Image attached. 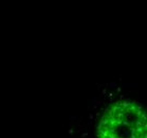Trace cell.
<instances>
[{"label":"cell","instance_id":"cell-1","mask_svg":"<svg viewBox=\"0 0 147 138\" xmlns=\"http://www.w3.org/2000/svg\"><path fill=\"white\" fill-rule=\"evenodd\" d=\"M146 130L142 106L123 100L105 109L97 125V138H147Z\"/></svg>","mask_w":147,"mask_h":138}]
</instances>
